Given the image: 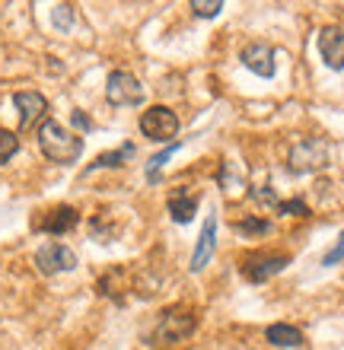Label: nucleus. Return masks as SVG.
Wrapping results in <instances>:
<instances>
[{
    "label": "nucleus",
    "mask_w": 344,
    "mask_h": 350,
    "mask_svg": "<svg viewBox=\"0 0 344 350\" xmlns=\"http://www.w3.org/2000/svg\"><path fill=\"white\" fill-rule=\"evenodd\" d=\"M131 153H134V147H131V144H124L121 150H112V153H103V157H99L93 166H90V172H93V169H103V166H121V163H124Z\"/></svg>",
    "instance_id": "2eb2a0df"
},
{
    "label": "nucleus",
    "mask_w": 344,
    "mask_h": 350,
    "mask_svg": "<svg viewBox=\"0 0 344 350\" xmlns=\"http://www.w3.org/2000/svg\"><path fill=\"white\" fill-rule=\"evenodd\" d=\"M77 223H80V213H77L74 207L61 204V207H51V211H45L36 223H32V226H36L38 232H48V236H61V232L74 230Z\"/></svg>",
    "instance_id": "6e6552de"
},
{
    "label": "nucleus",
    "mask_w": 344,
    "mask_h": 350,
    "mask_svg": "<svg viewBox=\"0 0 344 350\" xmlns=\"http://www.w3.org/2000/svg\"><path fill=\"white\" fill-rule=\"evenodd\" d=\"M178 150V144H169L166 150H163V153H157V157L150 159V169H147V175H150V182H157V169L163 166V163H169V157H172V153H176Z\"/></svg>",
    "instance_id": "412c9836"
},
{
    "label": "nucleus",
    "mask_w": 344,
    "mask_h": 350,
    "mask_svg": "<svg viewBox=\"0 0 344 350\" xmlns=\"http://www.w3.org/2000/svg\"><path fill=\"white\" fill-rule=\"evenodd\" d=\"M214 245H217V220L214 217H207L204 226H201V236H198L195 242V255H191V271H204V265L211 261V255H214Z\"/></svg>",
    "instance_id": "f8f14e48"
},
{
    "label": "nucleus",
    "mask_w": 344,
    "mask_h": 350,
    "mask_svg": "<svg viewBox=\"0 0 344 350\" xmlns=\"http://www.w3.org/2000/svg\"><path fill=\"white\" fill-rule=\"evenodd\" d=\"M198 319L195 315H178V312H166L159 319L157 332H153V341L157 344H176V341H185L188 334L195 332Z\"/></svg>",
    "instance_id": "0eeeda50"
},
{
    "label": "nucleus",
    "mask_w": 344,
    "mask_h": 350,
    "mask_svg": "<svg viewBox=\"0 0 344 350\" xmlns=\"http://www.w3.org/2000/svg\"><path fill=\"white\" fill-rule=\"evenodd\" d=\"M242 64L259 77H274V67H278L274 64V48L265 45V42H255L242 51Z\"/></svg>",
    "instance_id": "9b49d317"
},
{
    "label": "nucleus",
    "mask_w": 344,
    "mask_h": 350,
    "mask_svg": "<svg viewBox=\"0 0 344 350\" xmlns=\"http://www.w3.org/2000/svg\"><path fill=\"white\" fill-rule=\"evenodd\" d=\"M278 211L287 213V217H309L306 201H300V198H293V201H278Z\"/></svg>",
    "instance_id": "aec40b11"
},
{
    "label": "nucleus",
    "mask_w": 344,
    "mask_h": 350,
    "mask_svg": "<svg viewBox=\"0 0 344 350\" xmlns=\"http://www.w3.org/2000/svg\"><path fill=\"white\" fill-rule=\"evenodd\" d=\"M140 134L153 144H169V140L178 134V118L176 111L166 109V105H150L144 115H140Z\"/></svg>",
    "instance_id": "f03ea898"
},
{
    "label": "nucleus",
    "mask_w": 344,
    "mask_h": 350,
    "mask_svg": "<svg viewBox=\"0 0 344 350\" xmlns=\"http://www.w3.org/2000/svg\"><path fill=\"white\" fill-rule=\"evenodd\" d=\"M224 10V0H191V13L201 19H211Z\"/></svg>",
    "instance_id": "f3484780"
},
{
    "label": "nucleus",
    "mask_w": 344,
    "mask_h": 350,
    "mask_svg": "<svg viewBox=\"0 0 344 350\" xmlns=\"http://www.w3.org/2000/svg\"><path fill=\"white\" fill-rule=\"evenodd\" d=\"M13 105L19 109V128L23 131L38 124L48 111V102L42 92H16V96H13Z\"/></svg>",
    "instance_id": "9d476101"
},
{
    "label": "nucleus",
    "mask_w": 344,
    "mask_h": 350,
    "mask_svg": "<svg viewBox=\"0 0 344 350\" xmlns=\"http://www.w3.org/2000/svg\"><path fill=\"white\" fill-rule=\"evenodd\" d=\"M319 55L332 70H344V26H326L319 32Z\"/></svg>",
    "instance_id": "1a4fd4ad"
},
{
    "label": "nucleus",
    "mask_w": 344,
    "mask_h": 350,
    "mask_svg": "<svg viewBox=\"0 0 344 350\" xmlns=\"http://www.w3.org/2000/svg\"><path fill=\"white\" fill-rule=\"evenodd\" d=\"M287 265H290L287 255H268V252H261V255H246L239 271L246 280H252V284H265L268 277L280 274Z\"/></svg>",
    "instance_id": "39448f33"
},
{
    "label": "nucleus",
    "mask_w": 344,
    "mask_h": 350,
    "mask_svg": "<svg viewBox=\"0 0 344 350\" xmlns=\"http://www.w3.org/2000/svg\"><path fill=\"white\" fill-rule=\"evenodd\" d=\"M51 19H55V26L61 29V32H67V29L74 26V7H67V3H57L55 13H51Z\"/></svg>",
    "instance_id": "6ab92c4d"
},
{
    "label": "nucleus",
    "mask_w": 344,
    "mask_h": 350,
    "mask_svg": "<svg viewBox=\"0 0 344 350\" xmlns=\"http://www.w3.org/2000/svg\"><path fill=\"white\" fill-rule=\"evenodd\" d=\"M344 258V232H341V239H338V245H335V249H332V252H328V255H326V258H322V265H328V267H332V265H338V261H341Z\"/></svg>",
    "instance_id": "4be33fe9"
},
{
    "label": "nucleus",
    "mask_w": 344,
    "mask_h": 350,
    "mask_svg": "<svg viewBox=\"0 0 344 350\" xmlns=\"http://www.w3.org/2000/svg\"><path fill=\"white\" fill-rule=\"evenodd\" d=\"M36 267L42 274H61V271H74L77 255L61 242H48L36 252Z\"/></svg>",
    "instance_id": "423d86ee"
},
{
    "label": "nucleus",
    "mask_w": 344,
    "mask_h": 350,
    "mask_svg": "<svg viewBox=\"0 0 344 350\" xmlns=\"http://www.w3.org/2000/svg\"><path fill=\"white\" fill-rule=\"evenodd\" d=\"M233 230L246 232V236H265V232H271V223L268 220H239Z\"/></svg>",
    "instance_id": "a211bd4d"
},
{
    "label": "nucleus",
    "mask_w": 344,
    "mask_h": 350,
    "mask_svg": "<svg viewBox=\"0 0 344 350\" xmlns=\"http://www.w3.org/2000/svg\"><path fill=\"white\" fill-rule=\"evenodd\" d=\"M328 166V144L322 137H306L300 140L293 153H290V172L306 175V172H319Z\"/></svg>",
    "instance_id": "7ed1b4c3"
},
{
    "label": "nucleus",
    "mask_w": 344,
    "mask_h": 350,
    "mask_svg": "<svg viewBox=\"0 0 344 350\" xmlns=\"http://www.w3.org/2000/svg\"><path fill=\"white\" fill-rule=\"evenodd\" d=\"M74 124H77V128H90V118H86V115H83V111H74Z\"/></svg>",
    "instance_id": "5701e85b"
},
{
    "label": "nucleus",
    "mask_w": 344,
    "mask_h": 350,
    "mask_svg": "<svg viewBox=\"0 0 344 350\" xmlns=\"http://www.w3.org/2000/svg\"><path fill=\"white\" fill-rule=\"evenodd\" d=\"M195 211H198V191H188L185 185L172 188V194H169V213H172V220L188 223L195 217Z\"/></svg>",
    "instance_id": "ddd939ff"
},
{
    "label": "nucleus",
    "mask_w": 344,
    "mask_h": 350,
    "mask_svg": "<svg viewBox=\"0 0 344 350\" xmlns=\"http://www.w3.org/2000/svg\"><path fill=\"white\" fill-rule=\"evenodd\" d=\"M105 99L112 105H140L144 102V86L128 70H115V74H109V83H105Z\"/></svg>",
    "instance_id": "20e7f679"
},
{
    "label": "nucleus",
    "mask_w": 344,
    "mask_h": 350,
    "mask_svg": "<svg viewBox=\"0 0 344 350\" xmlns=\"http://www.w3.org/2000/svg\"><path fill=\"white\" fill-rule=\"evenodd\" d=\"M16 150H19V137L13 134V131H3V128H0V166H7Z\"/></svg>",
    "instance_id": "dca6fc26"
},
{
    "label": "nucleus",
    "mask_w": 344,
    "mask_h": 350,
    "mask_svg": "<svg viewBox=\"0 0 344 350\" xmlns=\"http://www.w3.org/2000/svg\"><path fill=\"white\" fill-rule=\"evenodd\" d=\"M38 150L45 153L51 163H77V159L83 157V137H77L64 124H57V121H42V128H38Z\"/></svg>",
    "instance_id": "f257e3e1"
},
{
    "label": "nucleus",
    "mask_w": 344,
    "mask_h": 350,
    "mask_svg": "<svg viewBox=\"0 0 344 350\" xmlns=\"http://www.w3.org/2000/svg\"><path fill=\"white\" fill-rule=\"evenodd\" d=\"M265 338H268L274 347H300L303 344V332H300L297 325H268V332H265Z\"/></svg>",
    "instance_id": "4468645a"
}]
</instances>
